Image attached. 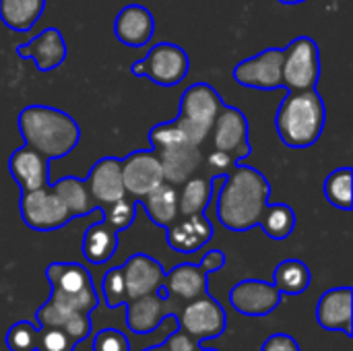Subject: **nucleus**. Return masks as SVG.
<instances>
[{"mask_svg": "<svg viewBox=\"0 0 353 351\" xmlns=\"http://www.w3.org/2000/svg\"><path fill=\"white\" fill-rule=\"evenodd\" d=\"M211 182L215 213L225 230L248 232L259 225L271 197V184L261 170L238 161L225 174L211 176Z\"/></svg>", "mask_w": 353, "mask_h": 351, "instance_id": "1", "label": "nucleus"}, {"mask_svg": "<svg viewBox=\"0 0 353 351\" xmlns=\"http://www.w3.org/2000/svg\"><path fill=\"white\" fill-rule=\"evenodd\" d=\"M46 277L50 281V298L48 302L35 310V323L39 327H62V323L77 314H91L99 296L93 285L91 273L79 263H50L46 269Z\"/></svg>", "mask_w": 353, "mask_h": 351, "instance_id": "2", "label": "nucleus"}, {"mask_svg": "<svg viewBox=\"0 0 353 351\" xmlns=\"http://www.w3.org/2000/svg\"><path fill=\"white\" fill-rule=\"evenodd\" d=\"M19 132L27 147L48 161L66 157L81 141V128L72 116L50 106H27L17 118Z\"/></svg>", "mask_w": 353, "mask_h": 351, "instance_id": "3", "label": "nucleus"}, {"mask_svg": "<svg viewBox=\"0 0 353 351\" xmlns=\"http://www.w3.org/2000/svg\"><path fill=\"white\" fill-rule=\"evenodd\" d=\"M325 122L327 110L316 89L290 91L275 116L277 134L281 143L292 149L312 147L321 139Z\"/></svg>", "mask_w": 353, "mask_h": 351, "instance_id": "4", "label": "nucleus"}, {"mask_svg": "<svg viewBox=\"0 0 353 351\" xmlns=\"http://www.w3.org/2000/svg\"><path fill=\"white\" fill-rule=\"evenodd\" d=\"M221 106V95L209 83H194L182 93L178 118L172 124L184 141L201 147L211 134Z\"/></svg>", "mask_w": 353, "mask_h": 351, "instance_id": "5", "label": "nucleus"}, {"mask_svg": "<svg viewBox=\"0 0 353 351\" xmlns=\"http://www.w3.org/2000/svg\"><path fill=\"white\" fill-rule=\"evenodd\" d=\"M130 70L132 74L145 77L159 87H176L188 74L190 58L180 46L170 41H159L147 52L143 60L134 62Z\"/></svg>", "mask_w": 353, "mask_h": 351, "instance_id": "6", "label": "nucleus"}, {"mask_svg": "<svg viewBox=\"0 0 353 351\" xmlns=\"http://www.w3.org/2000/svg\"><path fill=\"white\" fill-rule=\"evenodd\" d=\"M283 89H316L321 79V52L312 37H296L283 48Z\"/></svg>", "mask_w": 353, "mask_h": 351, "instance_id": "7", "label": "nucleus"}, {"mask_svg": "<svg viewBox=\"0 0 353 351\" xmlns=\"http://www.w3.org/2000/svg\"><path fill=\"white\" fill-rule=\"evenodd\" d=\"M19 211L23 223L33 232H54L64 228L72 217L60 197L52 190V186H41L35 190L21 192Z\"/></svg>", "mask_w": 353, "mask_h": 351, "instance_id": "8", "label": "nucleus"}, {"mask_svg": "<svg viewBox=\"0 0 353 351\" xmlns=\"http://www.w3.org/2000/svg\"><path fill=\"white\" fill-rule=\"evenodd\" d=\"M228 317L223 306L207 294L186 302L178 317V329L196 341L215 339L225 333Z\"/></svg>", "mask_w": 353, "mask_h": 351, "instance_id": "9", "label": "nucleus"}, {"mask_svg": "<svg viewBox=\"0 0 353 351\" xmlns=\"http://www.w3.org/2000/svg\"><path fill=\"white\" fill-rule=\"evenodd\" d=\"M283 48H267L261 54L242 60L234 66L232 77L238 85L248 89H283Z\"/></svg>", "mask_w": 353, "mask_h": 351, "instance_id": "10", "label": "nucleus"}, {"mask_svg": "<svg viewBox=\"0 0 353 351\" xmlns=\"http://www.w3.org/2000/svg\"><path fill=\"white\" fill-rule=\"evenodd\" d=\"M213 147L219 153H225L234 161H242L250 155L252 147L248 141V120L242 110L223 103L215 124L211 128Z\"/></svg>", "mask_w": 353, "mask_h": 351, "instance_id": "11", "label": "nucleus"}, {"mask_svg": "<svg viewBox=\"0 0 353 351\" xmlns=\"http://www.w3.org/2000/svg\"><path fill=\"white\" fill-rule=\"evenodd\" d=\"M283 294L271 283L263 279H242L230 290L232 308L250 319H263L277 310Z\"/></svg>", "mask_w": 353, "mask_h": 351, "instance_id": "12", "label": "nucleus"}, {"mask_svg": "<svg viewBox=\"0 0 353 351\" xmlns=\"http://www.w3.org/2000/svg\"><path fill=\"white\" fill-rule=\"evenodd\" d=\"M122 182L126 194L143 199L155 190L163 180L159 157L153 149H139L122 159Z\"/></svg>", "mask_w": 353, "mask_h": 351, "instance_id": "13", "label": "nucleus"}, {"mask_svg": "<svg viewBox=\"0 0 353 351\" xmlns=\"http://www.w3.org/2000/svg\"><path fill=\"white\" fill-rule=\"evenodd\" d=\"M213 238V223L205 213L178 215L165 228V242L180 254H194Z\"/></svg>", "mask_w": 353, "mask_h": 351, "instance_id": "14", "label": "nucleus"}, {"mask_svg": "<svg viewBox=\"0 0 353 351\" xmlns=\"http://www.w3.org/2000/svg\"><path fill=\"white\" fill-rule=\"evenodd\" d=\"M153 151L159 157L163 180L174 184V186L184 184L188 178H192L203 163L201 147L186 143V141H172V143H165Z\"/></svg>", "mask_w": 353, "mask_h": 351, "instance_id": "15", "label": "nucleus"}, {"mask_svg": "<svg viewBox=\"0 0 353 351\" xmlns=\"http://www.w3.org/2000/svg\"><path fill=\"white\" fill-rule=\"evenodd\" d=\"M124 306H126V325L137 335L153 333L170 314H174V308H178L172 296H163L159 292L141 296L137 300H128Z\"/></svg>", "mask_w": 353, "mask_h": 351, "instance_id": "16", "label": "nucleus"}, {"mask_svg": "<svg viewBox=\"0 0 353 351\" xmlns=\"http://www.w3.org/2000/svg\"><path fill=\"white\" fill-rule=\"evenodd\" d=\"M122 275L126 283V302L137 300L147 294H157L163 290V279L165 271L159 261L145 252L132 254L124 265H122Z\"/></svg>", "mask_w": 353, "mask_h": 351, "instance_id": "17", "label": "nucleus"}, {"mask_svg": "<svg viewBox=\"0 0 353 351\" xmlns=\"http://www.w3.org/2000/svg\"><path fill=\"white\" fill-rule=\"evenodd\" d=\"M85 182L93 203L99 209L126 197L122 182V159L118 157H101L95 161Z\"/></svg>", "mask_w": 353, "mask_h": 351, "instance_id": "18", "label": "nucleus"}, {"mask_svg": "<svg viewBox=\"0 0 353 351\" xmlns=\"http://www.w3.org/2000/svg\"><path fill=\"white\" fill-rule=\"evenodd\" d=\"M316 323L327 331L353 335V290L350 285L325 292L316 304Z\"/></svg>", "mask_w": 353, "mask_h": 351, "instance_id": "19", "label": "nucleus"}, {"mask_svg": "<svg viewBox=\"0 0 353 351\" xmlns=\"http://www.w3.org/2000/svg\"><path fill=\"white\" fill-rule=\"evenodd\" d=\"M17 54H19V58L33 60L39 72H50L64 62L66 41H64V35L60 29L48 27L31 41L17 46Z\"/></svg>", "mask_w": 353, "mask_h": 351, "instance_id": "20", "label": "nucleus"}, {"mask_svg": "<svg viewBox=\"0 0 353 351\" xmlns=\"http://www.w3.org/2000/svg\"><path fill=\"white\" fill-rule=\"evenodd\" d=\"M116 39L130 48H141L151 41L155 33V19L147 6L128 4L124 6L114 21Z\"/></svg>", "mask_w": 353, "mask_h": 351, "instance_id": "21", "label": "nucleus"}, {"mask_svg": "<svg viewBox=\"0 0 353 351\" xmlns=\"http://www.w3.org/2000/svg\"><path fill=\"white\" fill-rule=\"evenodd\" d=\"M8 170H10V176L14 178L17 186L21 188V192L35 190V188L50 184L48 159L27 145L12 151V155L8 159Z\"/></svg>", "mask_w": 353, "mask_h": 351, "instance_id": "22", "label": "nucleus"}, {"mask_svg": "<svg viewBox=\"0 0 353 351\" xmlns=\"http://www.w3.org/2000/svg\"><path fill=\"white\" fill-rule=\"evenodd\" d=\"M207 290H209V273L201 265L182 263L174 267L170 273H165L163 279V292L184 302H190L207 294Z\"/></svg>", "mask_w": 353, "mask_h": 351, "instance_id": "23", "label": "nucleus"}, {"mask_svg": "<svg viewBox=\"0 0 353 351\" xmlns=\"http://www.w3.org/2000/svg\"><path fill=\"white\" fill-rule=\"evenodd\" d=\"M118 234L105 219L87 228L83 236V257L91 265H105L118 250Z\"/></svg>", "mask_w": 353, "mask_h": 351, "instance_id": "24", "label": "nucleus"}, {"mask_svg": "<svg viewBox=\"0 0 353 351\" xmlns=\"http://www.w3.org/2000/svg\"><path fill=\"white\" fill-rule=\"evenodd\" d=\"M137 203L145 209L147 217L159 228H168L178 217V190L170 182H161L155 190H151Z\"/></svg>", "mask_w": 353, "mask_h": 351, "instance_id": "25", "label": "nucleus"}, {"mask_svg": "<svg viewBox=\"0 0 353 351\" xmlns=\"http://www.w3.org/2000/svg\"><path fill=\"white\" fill-rule=\"evenodd\" d=\"M52 190L60 197V201L64 203V207L68 209L70 217H85L91 215L93 211H97L99 207L93 203L91 192L87 188V182L74 176H64L60 180H56L54 184H50Z\"/></svg>", "mask_w": 353, "mask_h": 351, "instance_id": "26", "label": "nucleus"}, {"mask_svg": "<svg viewBox=\"0 0 353 351\" xmlns=\"http://www.w3.org/2000/svg\"><path fill=\"white\" fill-rule=\"evenodd\" d=\"M46 10V0H0V21L19 33L29 31Z\"/></svg>", "mask_w": 353, "mask_h": 351, "instance_id": "27", "label": "nucleus"}, {"mask_svg": "<svg viewBox=\"0 0 353 351\" xmlns=\"http://www.w3.org/2000/svg\"><path fill=\"white\" fill-rule=\"evenodd\" d=\"M310 281H312V275H310L308 265H304L302 261H296V259L281 261L273 273V285L283 296L304 294L310 288Z\"/></svg>", "mask_w": 353, "mask_h": 351, "instance_id": "28", "label": "nucleus"}, {"mask_svg": "<svg viewBox=\"0 0 353 351\" xmlns=\"http://www.w3.org/2000/svg\"><path fill=\"white\" fill-rule=\"evenodd\" d=\"M213 199V182L211 178H188L178 192V215H194L205 213Z\"/></svg>", "mask_w": 353, "mask_h": 351, "instance_id": "29", "label": "nucleus"}, {"mask_svg": "<svg viewBox=\"0 0 353 351\" xmlns=\"http://www.w3.org/2000/svg\"><path fill=\"white\" fill-rule=\"evenodd\" d=\"M259 228L271 238V240H285L294 234L296 230V213L290 205L283 203H267Z\"/></svg>", "mask_w": 353, "mask_h": 351, "instance_id": "30", "label": "nucleus"}, {"mask_svg": "<svg viewBox=\"0 0 353 351\" xmlns=\"http://www.w3.org/2000/svg\"><path fill=\"white\" fill-rule=\"evenodd\" d=\"M352 184L353 174L352 168H339L335 172H331L325 180V197L327 201L341 209V211H352Z\"/></svg>", "mask_w": 353, "mask_h": 351, "instance_id": "31", "label": "nucleus"}, {"mask_svg": "<svg viewBox=\"0 0 353 351\" xmlns=\"http://www.w3.org/2000/svg\"><path fill=\"white\" fill-rule=\"evenodd\" d=\"M39 327L31 321L14 323L4 337V345L8 351H37Z\"/></svg>", "mask_w": 353, "mask_h": 351, "instance_id": "32", "label": "nucleus"}, {"mask_svg": "<svg viewBox=\"0 0 353 351\" xmlns=\"http://www.w3.org/2000/svg\"><path fill=\"white\" fill-rule=\"evenodd\" d=\"M103 211V219L116 230V232H124L132 225L134 221V215H137V201H130V199H120L108 207L101 209Z\"/></svg>", "mask_w": 353, "mask_h": 351, "instance_id": "33", "label": "nucleus"}, {"mask_svg": "<svg viewBox=\"0 0 353 351\" xmlns=\"http://www.w3.org/2000/svg\"><path fill=\"white\" fill-rule=\"evenodd\" d=\"M101 294L108 304V308H118L126 304V283L122 275V267H112L101 281Z\"/></svg>", "mask_w": 353, "mask_h": 351, "instance_id": "34", "label": "nucleus"}, {"mask_svg": "<svg viewBox=\"0 0 353 351\" xmlns=\"http://www.w3.org/2000/svg\"><path fill=\"white\" fill-rule=\"evenodd\" d=\"M77 343L60 327H39L37 351H74Z\"/></svg>", "mask_w": 353, "mask_h": 351, "instance_id": "35", "label": "nucleus"}, {"mask_svg": "<svg viewBox=\"0 0 353 351\" xmlns=\"http://www.w3.org/2000/svg\"><path fill=\"white\" fill-rule=\"evenodd\" d=\"M93 351H130V341L118 329H101L93 337Z\"/></svg>", "mask_w": 353, "mask_h": 351, "instance_id": "36", "label": "nucleus"}, {"mask_svg": "<svg viewBox=\"0 0 353 351\" xmlns=\"http://www.w3.org/2000/svg\"><path fill=\"white\" fill-rule=\"evenodd\" d=\"M165 343H168V348L172 351H219L213 350V348H203L201 341L192 339L190 335H186V333L180 331V329H176V331L165 339Z\"/></svg>", "mask_w": 353, "mask_h": 351, "instance_id": "37", "label": "nucleus"}, {"mask_svg": "<svg viewBox=\"0 0 353 351\" xmlns=\"http://www.w3.org/2000/svg\"><path fill=\"white\" fill-rule=\"evenodd\" d=\"M261 351H300L298 341L288 333H275L265 339Z\"/></svg>", "mask_w": 353, "mask_h": 351, "instance_id": "38", "label": "nucleus"}, {"mask_svg": "<svg viewBox=\"0 0 353 351\" xmlns=\"http://www.w3.org/2000/svg\"><path fill=\"white\" fill-rule=\"evenodd\" d=\"M225 263H228V257H225V252L223 250H209L205 257H203V261L199 263L207 273H215V271H221L223 267H225Z\"/></svg>", "mask_w": 353, "mask_h": 351, "instance_id": "39", "label": "nucleus"}, {"mask_svg": "<svg viewBox=\"0 0 353 351\" xmlns=\"http://www.w3.org/2000/svg\"><path fill=\"white\" fill-rule=\"evenodd\" d=\"M207 163H209V168L211 170H215V174L213 176H219V174H225L234 163H238V161H234L232 157H228L225 153H219V151H213L209 157H207Z\"/></svg>", "mask_w": 353, "mask_h": 351, "instance_id": "40", "label": "nucleus"}, {"mask_svg": "<svg viewBox=\"0 0 353 351\" xmlns=\"http://www.w3.org/2000/svg\"><path fill=\"white\" fill-rule=\"evenodd\" d=\"M143 351H172L170 348H168V343L163 341L161 345H153V348H147V350H143Z\"/></svg>", "mask_w": 353, "mask_h": 351, "instance_id": "41", "label": "nucleus"}, {"mask_svg": "<svg viewBox=\"0 0 353 351\" xmlns=\"http://www.w3.org/2000/svg\"><path fill=\"white\" fill-rule=\"evenodd\" d=\"M281 4H302V2H306V0H279Z\"/></svg>", "mask_w": 353, "mask_h": 351, "instance_id": "42", "label": "nucleus"}]
</instances>
